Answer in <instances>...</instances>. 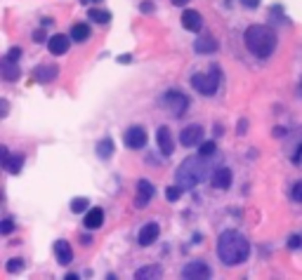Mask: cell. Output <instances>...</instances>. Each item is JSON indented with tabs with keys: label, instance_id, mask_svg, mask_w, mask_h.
I'll return each mask as SVG.
<instances>
[{
	"label": "cell",
	"instance_id": "obj_16",
	"mask_svg": "<svg viewBox=\"0 0 302 280\" xmlns=\"http://www.w3.org/2000/svg\"><path fill=\"white\" fill-rule=\"evenodd\" d=\"M55 257L57 261L62 264V266H69L71 259H73V250H71V245L66 243V240H57L55 243Z\"/></svg>",
	"mask_w": 302,
	"mask_h": 280
},
{
	"label": "cell",
	"instance_id": "obj_27",
	"mask_svg": "<svg viewBox=\"0 0 302 280\" xmlns=\"http://www.w3.org/2000/svg\"><path fill=\"white\" fill-rule=\"evenodd\" d=\"M179 196H182V186H168V189H165V198L170 200V203L179 200Z\"/></svg>",
	"mask_w": 302,
	"mask_h": 280
},
{
	"label": "cell",
	"instance_id": "obj_14",
	"mask_svg": "<svg viewBox=\"0 0 302 280\" xmlns=\"http://www.w3.org/2000/svg\"><path fill=\"white\" fill-rule=\"evenodd\" d=\"M232 170L229 167H217V170L213 172V177H210V184L215 186V189H229L232 186Z\"/></svg>",
	"mask_w": 302,
	"mask_h": 280
},
{
	"label": "cell",
	"instance_id": "obj_23",
	"mask_svg": "<svg viewBox=\"0 0 302 280\" xmlns=\"http://www.w3.org/2000/svg\"><path fill=\"white\" fill-rule=\"evenodd\" d=\"M114 151H116V146H114V139L111 137H104L102 142L97 144V153H99L102 160H109V158L114 156Z\"/></svg>",
	"mask_w": 302,
	"mask_h": 280
},
{
	"label": "cell",
	"instance_id": "obj_34",
	"mask_svg": "<svg viewBox=\"0 0 302 280\" xmlns=\"http://www.w3.org/2000/svg\"><path fill=\"white\" fill-rule=\"evenodd\" d=\"M139 10H142L144 14H149V12H154V5H151V3H142V5H139Z\"/></svg>",
	"mask_w": 302,
	"mask_h": 280
},
{
	"label": "cell",
	"instance_id": "obj_13",
	"mask_svg": "<svg viewBox=\"0 0 302 280\" xmlns=\"http://www.w3.org/2000/svg\"><path fill=\"white\" fill-rule=\"evenodd\" d=\"M151 198H154V186H151V181L139 179V181H137V198H135V205L144 207Z\"/></svg>",
	"mask_w": 302,
	"mask_h": 280
},
{
	"label": "cell",
	"instance_id": "obj_37",
	"mask_svg": "<svg viewBox=\"0 0 302 280\" xmlns=\"http://www.w3.org/2000/svg\"><path fill=\"white\" fill-rule=\"evenodd\" d=\"M118 62H121V64H128V62H132V57H130V55H123L121 59H118Z\"/></svg>",
	"mask_w": 302,
	"mask_h": 280
},
{
	"label": "cell",
	"instance_id": "obj_6",
	"mask_svg": "<svg viewBox=\"0 0 302 280\" xmlns=\"http://www.w3.org/2000/svg\"><path fill=\"white\" fill-rule=\"evenodd\" d=\"M213 275V271H210V266H208L206 261L201 259H194L189 261L184 268H182V278H194V280H203V278H210Z\"/></svg>",
	"mask_w": 302,
	"mask_h": 280
},
{
	"label": "cell",
	"instance_id": "obj_8",
	"mask_svg": "<svg viewBox=\"0 0 302 280\" xmlns=\"http://www.w3.org/2000/svg\"><path fill=\"white\" fill-rule=\"evenodd\" d=\"M201 142H203V127H201V125H189V127H184L182 134H179V144L186 146V149H192V146H196V144H201Z\"/></svg>",
	"mask_w": 302,
	"mask_h": 280
},
{
	"label": "cell",
	"instance_id": "obj_21",
	"mask_svg": "<svg viewBox=\"0 0 302 280\" xmlns=\"http://www.w3.org/2000/svg\"><path fill=\"white\" fill-rule=\"evenodd\" d=\"M3 167H5L10 174H19L21 167H24V153H14V156H10L3 163Z\"/></svg>",
	"mask_w": 302,
	"mask_h": 280
},
{
	"label": "cell",
	"instance_id": "obj_20",
	"mask_svg": "<svg viewBox=\"0 0 302 280\" xmlns=\"http://www.w3.org/2000/svg\"><path fill=\"white\" fill-rule=\"evenodd\" d=\"M161 275H163V268L158 266V264H151V266H142L137 271V273H135V278L137 280H156V278H161Z\"/></svg>",
	"mask_w": 302,
	"mask_h": 280
},
{
	"label": "cell",
	"instance_id": "obj_31",
	"mask_svg": "<svg viewBox=\"0 0 302 280\" xmlns=\"http://www.w3.org/2000/svg\"><path fill=\"white\" fill-rule=\"evenodd\" d=\"M19 57H21V48H12L5 55V59H10V62H19Z\"/></svg>",
	"mask_w": 302,
	"mask_h": 280
},
{
	"label": "cell",
	"instance_id": "obj_38",
	"mask_svg": "<svg viewBox=\"0 0 302 280\" xmlns=\"http://www.w3.org/2000/svg\"><path fill=\"white\" fill-rule=\"evenodd\" d=\"M246 127H248L246 120H241V123H239V134H243V130H246Z\"/></svg>",
	"mask_w": 302,
	"mask_h": 280
},
{
	"label": "cell",
	"instance_id": "obj_15",
	"mask_svg": "<svg viewBox=\"0 0 302 280\" xmlns=\"http://www.w3.org/2000/svg\"><path fill=\"white\" fill-rule=\"evenodd\" d=\"M182 26L186 28V31H201L203 28V17H201L196 10H186L184 14H182Z\"/></svg>",
	"mask_w": 302,
	"mask_h": 280
},
{
	"label": "cell",
	"instance_id": "obj_17",
	"mask_svg": "<svg viewBox=\"0 0 302 280\" xmlns=\"http://www.w3.org/2000/svg\"><path fill=\"white\" fill-rule=\"evenodd\" d=\"M57 75H59V69L57 66H52V64H43V66H35L33 69V80L35 82H50V80H55Z\"/></svg>",
	"mask_w": 302,
	"mask_h": 280
},
{
	"label": "cell",
	"instance_id": "obj_4",
	"mask_svg": "<svg viewBox=\"0 0 302 280\" xmlns=\"http://www.w3.org/2000/svg\"><path fill=\"white\" fill-rule=\"evenodd\" d=\"M192 85L203 97H213L217 92V87H220V73H217V69L210 71V73H194Z\"/></svg>",
	"mask_w": 302,
	"mask_h": 280
},
{
	"label": "cell",
	"instance_id": "obj_9",
	"mask_svg": "<svg viewBox=\"0 0 302 280\" xmlns=\"http://www.w3.org/2000/svg\"><path fill=\"white\" fill-rule=\"evenodd\" d=\"M69 45H71V35H64V33H57L48 40L50 55H55V57L66 55V52H69Z\"/></svg>",
	"mask_w": 302,
	"mask_h": 280
},
{
	"label": "cell",
	"instance_id": "obj_5",
	"mask_svg": "<svg viewBox=\"0 0 302 280\" xmlns=\"http://www.w3.org/2000/svg\"><path fill=\"white\" fill-rule=\"evenodd\" d=\"M163 104H165V109H170V113L175 118H182L186 106H189V99L182 92H177V89H168L163 95Z\"/></svg>",
	"mask_w": 302,
	"mask_h": 280
},
{
	"label": "cell",
	"instance_id": "obj_33",
	"mask_svg": "<svg viewBox=\"0 0 302 280\" xmlns=\"http://www.w3.org/2000/svg\"><path fill=\"white\" fill-rule=\"evenodd\" d=\"M302 245V238L300 236H293V238L288 240V247H293V250H295V247H300Z\"/></svg>",
	"mask_w": 302,
	"mask_h": 280
},
{
	"label": "cell",
	"instance_id": "obj_28",
	"mask_svg": "<svg viewBox=\"0 0 302 280\" xmlns=\"http://www.w3.org/2000/svg\"><path fill=\"white\" fill-rule=\"evenodd\" d=\"M12 231H14V221L12 219H3V221H0V233H3V236H10Z\"/></svg>",
	"mask_w": 302,
	"mask_h": 280
},
{
	"label": "cell",
	"instance_id": "obj_1",
	"mask_svg": "<svg viewBox=\"0 0 302 280\" xmlns=\"http://www.w3.org/2000/svg\"><path fill=\"white\" fill-rule=\"evenodd\" d=\"M250 254V245L248 240L236 231H224L220 233L217 238V257L224 266H236V264H243Z\"/></svg>",
	"mask_w": 302,
	"mask_h": 280
},
{
	"label": "cell",
	"instance_id": "obj_24",
	"mask_svg": "<svg viewBox=\"0 0 302 280\" xmlns=\"http://www.w3.org/2000/svg\"><path fill=\"white\" fill-rule=\"evenodd\" d=\"M88 17L92 21H97V24H109V21H111V14L106 12V10H97V7H92V10H90Z\"/></svg>",
	"mask_w": 302,
	"mask_h": 280
},
{
	"label": "cell",
	"instance_id": "obj_26",
	"mask_svg": "<svg viewBox=\"0 0 302 280\" xmlns=\"http://www.w3.org/2000/svg\"><path fill=\"white\" fill-rule=\"evenodd\" d=\"M71 210L78 214V212H85V210H90V200L88 198H73L71 200Z\"/></svg>",
	"mask_w": 302,
	"mask_h": 280
},
{
	"label": "cell",
	"instance_id": "obj_18",
	"mask_svg": "<svg viewBox=\"0 0 302 280\" xmlns=\"http://www.w3.org/2000/svg\"><path fill=\"white\" fill-rule=\"evenodd\" d=\"M194 50L199 52V55H208V52H215L217 50V40L210 38V35H201L199 40L194 42Z\"/></svg>",
	"mask_w": 302,
	"mask_h": 280
},
{
	"label": "cell",
	"instance_id": "obj_22",
	"mask_svg": "<svg viewBox=\"0 0 302 280\" xmlns=\"http://www.w3.org/2000/svg\"><path fill=\"white\" fill-rule=\"evenodd\" d=\"M88 38H90V26H88V24L78 21V24H73V26H71V40L85 42Z\"/></svg>",
	"mask_w": 302,
	"mask_h": 280
},
{
	"label": "cell",
	"instance_id": "obj_29",
	"mask_svg": "<svg viewBox=\"0 0 302 280\" xmlns=\"http://www.w3.org/2000/svg\"><path fill=\"white\" fill-rule=\"evenodd\" d=\"M24 268V261L21 259H10L7 261V273H17V271H21Z\"/></svg>",
	"mask_w": 302,
	"mask_h": 280
},
{
	"label": "cell",
	"instance_id": "obj_3",
	"mask_svg": "<svg viewBox=\"0 0 302 280\" xmlns=\"http://www.w3.org/2000/svg\"><path fill=\"white\" fill-rule=\"evenodd\" d=\"M206 158H186L184 163L179 165L177 170V184L182 189H194L196 184H201L203 179L208 177L206 174V163H203Z\"/></svg>",
	"mask_w": 302,
	"mask_h": 280
},
{
	"label": "cell",
	"instance_id": "obj_32",
	"mask_svg": "<svg viewBox=\"0 0 302 280\" xmlns=\"http://www.w3.org/2000/svg\"><path fill=\"white\" fill-rule=\"evenodd\" d=\"M243 3V7H248V10H257L260 7V0H241Z\"/></svg>",
	"mask_w": 302,
	"mask_h": 280
},
{
	"label": "cell",
	"instance_id": "obj_7",
	"mask_svg": "<svg viewBox=\"0 0 302 280\" xmlns=\"http://www.w3.org/2000/svg\"><path fill=\"white\" fill-rule=\"evenodd\" d=\"M123 142L128 149L132 151H137V149H144V144H146V132L144 127H139V125H132V127H128L123 134Z\"/></svg>",
	"mask_w": 302,
	"mask_h": 280
},
{
	"label": "cell",
	"instance_id": "obj_2",
	"mask_svg": "<svg viewBox=\"0 0 302 280\" xmlns=\"http://www.w3.org/2000/svg\"><path fill=\"white\" fill-rule=\"evenodd\" d=\"M243 40H246V48L250 50L257 59H267L276 50V33L269 26H260V24H255V26L248 28L246 35H243Z\"/></svg>",
	"mask_w": 302,
	"mask_h": 280
},
{
	"label": "cell",
	"instance_id": "obj_10",
	"mask_svg": "<svg viewBox=\"0 0 302 280\" xmlns=\"http://www.w3.org/2000/svg\"><path fill=\"white\" fill-rule=\"evenodd\" d=\"M156 142H158V149H161V153H163V156H170L172 151H175V139H172L170 127H158Z\"/></svg>",
	"mask_w": 302,
	"mask_h": 280
},
{
	"label": "cell",
	"instance_id": "obj_39",
	"mask_svg": "<svg viewBox=\"0 0 302 280\" xmlns=\"http://www.w3.org/2000/svg\"><path fill=\"white\" fill-rule=\"evenodd\" d=\"M172 3H175V5H179V7H182V5H186L189 0H172Z\"/></svg>",
	"mask_w": 302,
	"mask_h": 280
},
{
	"label": "cell",
	"instance_id": "obj_25",
	"mask_svg": "<svg viewBox=\"0 0 302 280\" xmlns=\"http://www.w3.org/2000/svg\"><path fill=\"white\" fill-rule=\"evenodd\" d=\"M215 151H217V146H215V142H203L201 144V149H199V156L201 158H213L215 156Z\"/></svg>",
	"mask_w": 302,
	"mask_h": 280
},
{
	"label": "cell",
	"instance_id": "obj_19",
	"mask_svg": "<svg viewBox=\"0 0 302 280\" xmlns=\"http://www.w3.org/2000/svg\"><path fill=\"white\" fill-rule=\"evenodd\" d=\"M21 75L19 71V62H10V59H3V78L7 82H14Z\"/></svg>",
	"mask_w": 302,
	"mask_h": 280
},
{
	"label": "cell",
	"instance_id": "obj_30",
	"mask_svg": "<svg viewBox=\"0 0 302 280\" xmlns=\"http://www.w3.org/2000/svg\"><path fill=\"white\" fill-rule=\"evenodd\" d=\"M290 198L295 203H302V181H295L293 184V191H290Z\"/></svg>",
	"mask_w": 302,
	"mask_h": 280
},
{
	"label": "cell",
	"instance_id": "obj_11",
	"mask_svg": "<svg viewBox=\"0 0 302 280\" xmlns=\"http://www.w3.org/2000/svg\"><path fill=\"white\" fill-rule=\"evenodd\" d=\"M102 224H104V210L102 207H90L85 219H83V226L88 231H97V228H102Z\"/></svg>",
	"mask_w": 302,
	"mask_h": 280
},
{
	"label": "cell",
	"instance_id": "obj_12",
	"mask_svg": "<svg viewBox=\"0 0 302 280\" xmlns=\"http://www.w3.org/2000/svg\"><path fill=\"white\" fill-rule=\"evenodd\" d=\"M158 233H161V228H158L156 221H149V224H144L142 228H139V236H137L139 245H144V247H146V245H151V243H156Z\"/></svg>",
	"mask_w": 302,
	"mask_h": 280
},
{
	"label": "cell",
	"instance_id": "obj_35",
	"mask_svg": "<svg viewBox=\"0 0 302 280\" xmlns=\"http://www.w3.org/2000/svg\"><path fill=\"white\" fill-rule=\"evenodd\" d=\"M43 38H45L43 31H35V33H33V42H43Z\"/></svg>",
	"mask_w": 302,
	"mask_h": 280
},
{
	"label": "cell",
	"instance_id": "obj_36",
	"mask_svg": "<svg viewBox=\"0 0 302 280\" xmlns=\"http://www.w3.org/2000/svg\"><path fill=\"white\" fill-rule=\"evenodd\" d=\"M283 134H286V127H283V130H281V127H276V130H274V137H283Z\"/></svg>",
	"mask_w": 302,
	"mask_h": 280
}]
</instances>
